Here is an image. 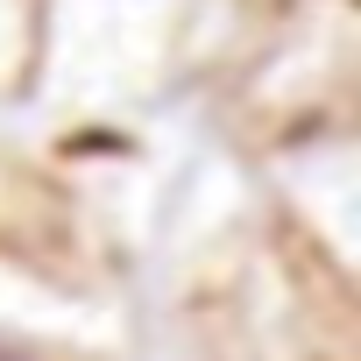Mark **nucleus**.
<instances>
[{
    "instance_id": "nucleus-2",
    "label": "nucleus",
    "mask_w": 361,
    "mask_h": 361,
    "mask_svg": "<svg viewBox=\"0 0 361 361\" xmlns=\"http://www.w3.org/2000/svg\"><path fill=\"white\" fill-rule=\"evenodd\" d=\"M36 57V0H0V92H15Z\"/></svg>"
},
{
    "instance_id": "nucleus-1",
    "label": "nucleus",
    "mask_w": 361,
    "mask_h": 361,
    "mask_svg": "<svg viewBox=\"0 0 361 361\" xmlns=\"http://www.w3.org/2000/svg\"><path fill=\"white\" fill-rule=\"evenodd\" d=\"M199 8L206 0H71L78 15V36L71 43H50L57 64H78L85 78H99L114 64V78L142 85L156 64L177 57V36L199 29Z\"/></svg>"
}]
</instances>
